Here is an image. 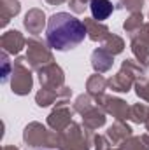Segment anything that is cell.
Returning <instances> with one entry per match:
<instances>
[{"mask_svg":"<svg viewBox=\"0 0 149 150\" xmlns=\"http://www.w3.org/2000/svg\"><path fill=\"white\" fill-rule=\"evenodd\" d=\"M142 140H144V143L148 145V149H149V133H144L142 134Z\"/></svg>","mask_w":149,"mask_h":150,"instance_id":"cell-32","label":"cell"},{"mask_svg":"<svg viewBox=\"0 0 149 150\" xmlns=\"http://www.w3.org/2000/svg\"><path fill=\"white\" fill-rule=\"evenodd\" d=\"M84 37H88L84 21L77 19L70 12H54L47 19L46 42L54 51H70L77 47Z\"/></svg>","mask_w":149,"mask_h":150,"instance_id":"cell-1","label":"cell"},{"mask_svg":"<svg viewBox=\"0 0 149 150\" xmlns=\"http://www.w3.org/2000/svg\"><path fill=\"white\" fill-rule=\"evenodd\" d=\"M107 87H109L107 79L100 74H93L88 80H86V91H88V94H90L95 101L100 100V98L105 94V89H107Z\"/></svg>","mask_w":149,"mask_h":150,"instance_id":"cell-18","label":"cell"},{"mask_svg":"<svg viewBox=\"0 0 149 150\" xmlns=\"http://www.w3.org/2000/svg\"><path fill=\"white\" fill-rule=\"evenodd\" d=\"M0 59H2V72H0V82L2 84H5L7 80H9V77L12 75V63L9 61V54L5 52V51H2V56H0Z\"/></svg>","mask_w":149,"mask_h":150,"instance_id":"cell-27","label":"cell"},{"mask_svg":"<svg viewBox=\"0 0 149 150\" xmlns=\"http://www.w3.org/2000/svg\"><path fill=\"white\" fill-rule=\"evenodd\" d=\"M90 11H91V16L93 19L97 21H104L114 12V5H112L111 0H91L90 2Z\"/></svg>","mask_w":149,"mask_h":150,"instance_id":"cell-19","label":"cell"},{"mask_svg":"<svg viewBox=\"0 0 149 150\" xmlns=\"http://www.w3.org/2000/svg\"><path fill=\"white\" fill-rule=\"evenodd\" d=\"M95 105H97V101H95V100H93L88 93H86V94H79V96L75 98L74 107H72V108H74L77 113H81V115H82V113L88 112L90 108H93Z\"/></svg>","mask_w":149,"mask_h":150,"instance_id":"cell-24","label":"cell"},{"mask_svg":"<svg viewBox=\"0 0 149 150\" xmlns=\"http://www.w3.org/2000/svg\"><path fill=\"white\" fill-rule=\"evenodd\" d=\"M97 105H100L105 113L112 115L116 120H130V105L121 98L104 94L100 100H97Z\"/></svg>","mask_w":149,"mask_h":150,"instance_id":"cell-9","label":"cell"},{"mask_svg":"<svg viewBox=\"0 0 149 150\" xmlns=\"http://www.w3.org/2000/svg\"><path fill=\"white\" fill-rule=\"evenodd\" d=\"M105 136L109 138V142H111L112 145H117V147H119L123 142H126L128 138L133 136V129H132L125 120H116L112 126H109Z\"/></svg>","mask_w":149,"mask_h":150,"instance_id":"cell-14","label":"cell"},{"mask_svg":"<svg viewBox=\"0 0 149 150\" xmlns=\"http://www.w3.org/2000/svg\"><path fill=\"white\" fill-rule=\"evenodd\" d=\"M111 150H121V149H119V147H117V149H111Z\"/></svg>","mask_w":149,"mask_h":150,"instance_id":"cell-35","label":"cell"},{"mask_svg":"<svg viewBox=\"0 0 149 150\" xmlns=\"http://www.w3.org/2000/svg\"><path fill=\"white\" fill-rule=\"evenodd\" d=\"M133 89H135V93H137V96H139L140 100H144V101L149 103V77L148 75H144V77H140L139 80H135Z\"/></svg>","mask_w":149,"mask_h":150,"instance_id":"cell-25","label":"cell"},{"mask_svg":"<svg viewBox=\"0 0 149 150\" xmlns=\"http://www.w3.org/2000/svg\"><path fill=\"white\" fill-rule=\"evenodd\" d=\"M0 45L2 51H5L7 54H19L27 45V38L18 30H9L0 37Z\"/></svg>","mask_w":149,"mask_h":150,"instance_id":"cell-11","label":"cell"},{"mask_svg":"<svg viewBox=\"0 0 149 150\" xmlns=\"http://www.w3.org/2000/svg\"><path fill=\"white\" fill-rule=\"evenodd\" d=\"M132 40V52L137 58V61L148 70L149 68V21L142 26L139 33H135Z\"/></svg>","mask_w":149,"mask_h":150,"instance_id":"cell-8","label":"cell"},{"mask_svg":"<svg viewBox=\"0 0 149 150\" xmlns=\"http://www.w3.org/2000/svg\"><path fill=\"white\" fill-rule=\"evenodd\" d=\"M146 129H148V133H149V119L146 120Z\"/></svg>","mask_w":149,"mask_h":150,"instance_id":"cell-34","label":"cell"},{"mask_svg":"<svg viewBox=\"0 0 149 150\" xmlns=\"http://www.w3.org/2000/svg\"><path fill=\"white\" fill-rule=\"evenodd\" d=\"M119 149L121 150H149L148 145L142 140V136H132V138H128L126 142H123L119 145Z\"/></svg>","mask_w":149,"mask_h":150,"instance_id":"cell-26","label":"cell"},{"mask_svg":"<svg viewBox=\"0 0 149 150\" xmlns=\"http://www.w3.org/2000/svg\"><path fill=\"white\" fill-rule=\"evenodd\" d=\"M74 113H75V110L70 108L69 103H58V105L53 108V112L47 115V126H49L53 131L60 133V131L67 129V127L74 122V120H72Z\"/></svg>","mask_w":149,"mask_h":150,"instance_id":"cell-7","label":"cell"},{"mask_svg":"<svg viewBox=\"0 0 149 150\" xmlns=\"http://www.w3.org/2000/svg\"><path fill=\"white\" fill-rule=\"evenodd\" d=\"M27 61L32 67V70H40L42 67L49 65L54 61L51 47L47 45V42H42L37 37H30L27 38Z\"/></svg>","mask_w":149,"mask_h":150,"instance_id":"cell-5","label":"cell"},{"mask_svg":"<svg viewBox=\"0 0 149 150\" xmlns=\"http://www.w3.org/2000/svg\"><path fill=\"white\" fill-rule=\"evenodd\" d=\"M46 25H47V21H46V14H44L42 9L34 7V9H30V11L25 14L23 26L28 30V33H32V35H39V33L44 30Z\"/></svg>","mask_w":149,"mask_h":150,"instance_id":"cell-13","label":"cell"},{"mask_svg":"<svg viewBox=\"0 0 149 150\" xmlns=\"http://www.w3.org/2000/svg\"><path fill=\"white\" fill-rule=\"evenodd\" d=\"M11 87H12V93L18 96H27L32 91L34 77H32V67L28 65L27 58H16L12 61Z\"/></svg>","mask_w":149,"mask_h":150,"instance_id":"cell-3","label":"cell"},{"mask_svg":"<svg viewBox=\"0 0 149 150\" xmlns=\"http://www.w3.org/2000/svg\"><path fill=\"white\" fill-rule=\"evenodd\" d=\"M81 117H82V124H84L88 129H91V131L100 129L102 126H105V120H107L105 110H104L100 105H95L93 108H90L88 112L82 113Z\"/></svg>","mask_w":149,"mask_h":150,"instance_id":"cell-16","label":"cell"},{"mask_svg":"<svg viewBox=\"0 0 149 150\" xmlns=\"http://www.w3.org/2000/svg\"><path fill=\"white\" fill-rule=\"evenodd\" d=\"M72 96V89L63 86V87H58V89H49V87H40L37 94H35V103H37L40 108L44 107H49V105H58V103H69Z\"/></svg>","mask_w":149,"mask_h":150,"instance_id":"cell-6","label":"cell"},{"mask_svg":"<svg viewBox=\"0 0 149 150\" xmlns=\"http://www.w3.org/2000/svg\"><path fill=\"white\" fill-rule=\"evenodd\" d=\"M135 80L137 79L133 75L121 67V70L117 74L112 75L111 79H107V84H109V89L114 93H128L135 86Z\"/></svg>","mask_w":149,"mask_h":150,"instance_id":"cell-12","label":"cell"},{"mask_svg":"<svg viewBox=\"0 0 149 150\" xmlns=\"http://www.w3.org/2000/svg\"><path fill=\"white\" fill-rule=\"evenodd\" d=\"M149 119V105L146 103H135L130 107V120L135 124H146Z\"/></svg>","mask_w":149,"mask_h":150,"instance_id":"cell-23","label":"cell"},{"mask_svg":"<svg viewBox=\"0 0 149 150\" xmlns=\"http://www.w3.org/2000/svg\"><path fill=\"white\" fill-rule=\"evenodd\" d=\"M114 65V56L109 51H105L104 47H97L91 52V67L95 70V74H104L109 72Z\"/></svg>","mask_w":149,"mask_h":150,"instance_id":"cell-15","label":"cell"},{"mask_svg":"<svg viewBox=\"0 0 149 150\" xmlns=\"http://www.w3.org/2000/svg\"><path fill=\"white\" fill-rule=\"evenodd\" d=\"M84 25H86V30H88V38L93 40V42H104L111 35V30L104 23H100L93 18H84Z\"/></svg>","mask_w":149,"mask_h":150,"instance_id":"cell-17","label":"cell"},{"mask_svg":"<svg viewBox=\"0 0 149 150\" xmlns=\"http://www.w3.org/2000/svg\"><path fill=\"white\" fill-rule=\"evenodd\" d=\"M93 145H95V150H111L112 143L109 142L107 136H102V134H95V140H93Z\"/></svg>","mask_w":149,"mask_h":150,"instance_id":"cell-30","label":"cell"},{"mask_svg":"<svg viewBox=\"0 0 149 150\" xmlns=\"http://www.w3.org/2000/svg\"><path fill=\"white\" fill-rule=\"evenodd\" d=\"M102 47L105 51H109L112 56H117V54H121L125 51V40L119 35H116V33H111L109 37L102 42Z\"/></svg>","mask_w":149,"mask_h":150,"instance_id":"cell-22","label":"cell"},{"mask_svg":"<svg viewBox=\"0 0 149 150\" xmlns=\"http://www.w3.org/2000/svg\"><path fill=\"white\" fill-rule=\"evenodd\" d=\"M146 23H144V16H142V12H132L130 16H128V19L123 23V30L126 32V35L132 38L135 33H139L140 30H142V26H144Z\"/></svg>","mask_w":149,"mask_h":150,"instance_id":"cell-21","label":"cell"},{"mask_svg":"<svg viewBox=\"0 0 149 150\" xmlns=\"http://www.w3.org/2000/svg\"><path fill=\"white\" fill-rule=\"evenodd\" d=\"M42 150H49V149H42Z\"/></svg>","mask_w":149,"mask_h":150,"instance_id":"cell-36","label":"cell"},{"mask_svg":"<svg viewBox=\"0 0 149 150\" xmlns=\"http://www.w3.org/2000/svg\"><path fill=\"white\" fill-rule=\"evenodd\" d=\"M90 2L91 0H69V7L75 14H82L86 11V7H90Z\"/></svg>","mask_w":149,"mask_h":150,"instance_id":"cell-29","label":"cell"},{"mask_svg":"<svg viewBox=\"0 0 149 150\" xmlns=\"http://www.w3.org/2000/svg\"><path fill=\"white\" fill-rule=\"evenodd\" d=\"M23 140L28 147H42V149H56L58 133L49 131L40 122H30L23 131Z\"/></svg>","mask_w":149,"mask_h":150,"instance_id":"cell-4","label":"cell"},{"mask_svg":"<svg viewBox=\"0 0 149 150\" xmlns=\"http://www.w3.org/2000/svg\"><path fill=\"white\" fill-rule=\"evenodd\" d=\"M39 82L40 87H49V89H58L65 86V74L63 70L53 61L39 70Z\"/></svg>","mask_w":149,"mask_h":150,"instance_id":"cell-10","label":"cell"},{"mask_svg":"<svg viewBox=\"0 0 149 150\" xmlns=\"http://www.w3.org/2000/svg\"><path fill=\"white\" fill-rule=\"evenodd\" d=\"M21 11V4L19 0H2V5H0V14H2V26H5L14 16H18Z\"/></svg>","mask_w":149,"mask_h":150,"instance_id":"cell-20","label":"cell"},{"mask_svg":"<svg viewBox=\"0 0 149 150\" xmlns=\"http://www.w3.org/2000/svg\"><path fill=\"white\" fill-rule=\"evenodd\" d=\"M95 134L84 124L72 122L67 129L58 133V150H90L93 147Z\"/></svg>","mask_w":149,"mask_h":150,"instance_id":"cell-2","label":"cell"},{"mask_svg":"<svg viewBox=\"0 0 149 150\" xmlns=\"http://www.w3.org/2000/svg\"><path fill=\"white\" fill-rule=\"evenodd\" d=\"M49 5H62L63 2H69V0H46Z\"/></svg>","mask_w":149,"mask_h":150,"instance_id":"cell-31","label":"cell"},{"mask_svg":"<svg viewBox=\"0 0 149 150\" xmlns=\"http://www.w3.org/2000/svg\"><path fill=\"white\" fill-rule=\"evenodd\" d=\"M2 150H19V149L14 147V145H5V147H2Z\"/></svg>","mask_w":149,"mask_h":150,"instance_id":"cell-33","label":"cell"},{"mask_svg":"<svg viewBox=\"0 0 149 150\" xmlns=\"http://www.w3.org/2000/svg\"><path fill=\"white\" fill-rule=\"evenodd\" d=\"M119 5L126 11L132 12H142V7H144V0H119Z\"/></svg>","mask_w":149,"mask_h":150,"instance_id":"cell-28","label":"cell"}]
</instances>
